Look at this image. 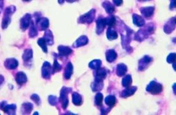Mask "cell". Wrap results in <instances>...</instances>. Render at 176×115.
I'll list each match as a JSON object with an SVG mask.
<instances>
[{
    "label": "cell",
    "instance_id": "603a6c76",
    "mask_svg": "<svg viewBox=\"0 0 176 115\" xmlns=\"http://www.w3.org/2000/svg\"><path fill=\"white\" fill-rule=\"evenodd\" d=\"M116 98L114 95H109L105 98V103L108 106L113 107L115 105Z\"/></svg>",
    "mask_w": 176,
    "mask_h": 115
},
{
    "label": "cell",
    "instance_id": "d6a6232c",
    "mask_svg": "<svg viewBox=\"0 0 176 115\" xmlns=\"http://www.w3.org/2000/svg\"><path fill=\"white\" fill-rule=\"evenodd\" d=\"M153 11L154 9L152 7H148V8L142 9V13L144 15H146V17H149L153 13Z\"/></svg>",
    "mask_w": 176,
    "mask_h": 115
},
{
    "label": "cell",
    "instance_id": "484cf974",
    "mask_svg": "<svg viewBox=\"0 0 176 115\" xmlns=\"http://www.w3.org/2000/svg\"><path fill=\"white\" fill-rule=\"evenodd\" d=\"M38 44L39 45V46L42 48V50H43V51L44 53H47L48 50H47V43L46 42L45 40L44 39V38H39L38 40Z\"/></svg>",
    "mask_w": 176,
    "mask_h": 115
},
{
    "label": "cell",
    "instance_id": "8d00e7d4",
    "mask_svg": "<svg viewBox=\"0 0 176 115\" xmlns=\"http://www.w3.org/2000/svg\"><path fill=\"white\" fill-rule=\"evenodd\" d=\"M31 99H33V101H35V103L37 105H39L40 104V99L39 97V96L37 94H33L31 96Z\"/></svg>",
    "mask_w": 176,
    "mask_h": 115
},
{
    "label": "cell",
    "instance_id": "74e56055",
    "mask_svg": "<svg viewBox=\"0 0 176 115\" xmlns=\"http://www.w3.org/2000/svg\"><path fill=\"white\" fill-rule=\"evenodd\" d=\"M105 3L107 4V5L103 4V6L105 7V8L106 9L108 13H112V12H113V10H114L113 7L112 6L109 2H105Z\"/></svg>",
    "mask_w": 176,
    "mask_h": 115
},
{
    "label": "cell",
    "instance_id": "2e32d148",
    "mask_svg": "<svg viewBox=\"0 0 176 115\" xmlns=\"http://www.w3.org/2000/svg\"><path fill=\"white\" fill-rule=\"evenodd\" d=\"M136 90V87H128V88L125 89L124 91H123L121 93V97H127L129 96L132 95L134 94V92Z\"/></svg>",
    "mask_w": 176,
    "mask_h": 115
},
{
    "label": "cell",
    "instance_id": "9c48e42d",
    "mask_svg": "<svg viewBox=\"0 0 176 115\" xmlns=\"http://www.w3.org/2000/svg\"><path fill=\"white\" fill-rule=\"evenodd\" d=\"M107 75L106 70L103 68H99L97 69L95 73V81H102V80L105 78Z\"/></svg>",
    "mask_w": 176,
    "mask_h": 115
},
{
    "label": "cell",
    "instance_id": "277c9868",
    "mask_svg": "<svg viewBox=\"0 0 176 115\" xmlns=\"http://www.w3.org/2000/svg\"><path fill=\"white\" fill-rule=\"evenodd\" d=\"M95 11L94 10H91L89 13L84 14L80 17L79 18V23H90L93 21V18H94Z\"/></svg>",
    "mask_w": 176,
    "mask_h": 115
},
{
    "label": "cell",
    "instance_id": "ac0fdd59",
    "mask_svg": "<svg viewBox=\"0 0 176 115\" xmlns=\"http://www.w3.org/2000/svg\"><path fill=\"white\" fill-rule=\"evenodd\" d=\"M33 109V105L30 103H23L21 106V111L23 114H29Z\"/></svg>",
    "mask_w": 176,
    "mask_h": 115
},
{
    "label": "cell",
    "instance_id": "4fadbf2b",
    "mask_svg": "<svg viewBox=\"0 0 176 115\" xmlns=\"http://www.w3.org/2000/svg\"><path fill=\"white\" fill-rule=\"evenodd\" d=\"M88 39L87 37L83 36H81L80 38H79L76 41V42L74 43L73 46L75 47H81V46L86 45V44L88 43Z\"/></svg>",
    "mask_w": 176,
    "mask_h": 115
},
{
    "label": "cell",
    "instance_id": "4dcf8cb0",
    "mask_svg": "<svg viewBox=\"0 0 176 115\" xmlns=\"http://www.w3.org/2000/svg\"><path fill=\"white\" fill-rule=\"evenodd\" d=\"M107 35L108 38L109 39V40H111L116 39V38H117V33H116L114 30H111V28H109V29L108 30Z\"/></svg>",
    "mask_w": 176,
    "mask_h": 115
},
{
    "label": "cell",
    "instance_id": "5bb4252c",
    "mask_svg": "<svg viewBox=\"0 0 176 115\" xmlns=\"http://www.w3.org/2000/svg\"><path fill=\"white\" fill-rule=\"evenodd\" d=\"M43 38L44 40H45L47 45L51 46L54 43L53 35H52V33L51 32L50 30H46L45 33H44V36Z\"/></svg>",
    "mask_w": 176,
    "mask_h": 115
},
{
    "label": "cell",
    "instance_id": "52a82bcc",
    "mask_svg": "<svg viewBox=\"0 0 176 115\" xmlns=\"http://www.w3.org/2000/svg\"><path fill=\"white\" fill-rule=\"evenodd\" d=\"M18 61L17 59L11 58V59H7V60L5 61L4 65L7 69H16L18 66Z\"/></svg>",
    "mask_w": 176,
    "mask_h": 115
},
{
    "label": "cell",
    "instance_id": "e0dca14e",
    "mask_svg": "<svg viewBox=\"0 0 176 115\" xmlns=\"http://www.w3.org/2000/svg\"><path fill=\"white\" fill-rule=\"evenodd\" d=\"M117 57V55L113 50H110L107 51L106 53V58L108 62H111L114 61Z\"/></svg>",
    "mask_w": 176,
    "mask_h": 115
},
{
    "label": "cell",
    "instance_id": "7402d4cb",
    "mask_svg": "<svg viewBox=\"0 0 176 115\" xmlns=\"http://www.w3.org/2000/svg\"><path fill=\"white\" fill-rule=\"evenodd\" d=\"M33 57V50L31 49H27L25 50L23 55V59L24 61H28Z\"/></svg>",
    "mask_w": 176,
    "mask_h": 115
},
{
    "label": "cell",
    "instance_id": "8fae6325",
    "mask_svg": "<svg viewBox=\"0 0 176 115\" xmlns=\"http://www.w3.org/2000/svg\"><path fill=\"white\" fill-rule=\"evenodd\" d=\"M48 26H49V21L47 18H40L37 21V27H38L40 30H46Z\"/></svg>",
    "mask_w": 176,
    "mask_h": 115
},
{
    "label": "cell",
    "instance_id": "1f68e13d",
    "mask_svg": "<svg viewBox=\"0 0 176 115\" xmlns=\"http://www.w3.org/2000/svg\"><path fill=\"white\" fill-rule=\"evenodd\" d=\"M61 69H62L61 65H60L58 62V61L55 59L54 64H53V66H52V74H54L56 72L60 71Z\"/></svg>",
    "mask_w": 176,
    "mask_h": 115
},
{
    "label": "cell",
    "instance_id": "60d3db41",
    "mask_svg": "<svg viewBox=\"0 0 176 115\" xmlns=\"http://www.w3.org/2000/svg\"><path fill=\"white\" fill-rule=\"evenodd\" d=\"M114 2L117 5H120L122 3V0H114Z\"/></svg>",
    "mask_w": 176,
    "mask_h": 115
},
{
    "label": "cell",
    "instance_id": "b9f144b4",
    "mask_svg": "<svg viewBox=\"0 0 176 115\" xmlns=\"http://www.w3.org/2000/svg\"><path fill=\"white\" fill-rule=\"evenodd\" d=\"M3 81H4V78H3V76L0 75V86H1V84L3 82Z\"/></svg>",
    "mask_w": 176,
    "mask_h": 115
},
{
    "label": "cell",
    "instance_id": "7a4b0ae2",
    "mask_svg": "<svg viewBox=\"0 0 176 115\" xmlns=\"http://www.w3.org/2000/svg\"><path fill=\"white\" fill-rule=\"evenodd\" d=\"M147 91L154 95L158 94L162 91V86L159 83L152 81L147 86Z\"/></svg>",
    "mask_w": 176,
    "mask_h": 115
},
{
    "label": "cell",
    "instance_id": "f35d334b",
    "mask_svg": "<svg viewBox=\"0 0 176 115\" xmlns=\"http://www.w3.org/2000/svg\"><path fill=\"white\" fill-rule=\"evenodd\" d=\"M3 4H4V2H3V0H0V13L2 11V9L3 7Z\"/></svg>",
    "mask_w": 176,
    "mask_h": 115
},
{
    "label": "cell",
    "instance_id": "e575fe53",
    "mask_svg": "<svg viewBox=\"0 0 176 115\" xmlns=\"http://www.w3.org/2000/svg\"><path fill=\"white\" fill-rule=\"evenodd\" d=\"M48 102L52 105H56L58 103V98L54 95H50L48 97Z\"/></svg>",
    "mask_w": 176,
    "mask_h": 115
},
{
    "label": "cell",
    "instance_id": "44dd1931",
    "mask_svg": "<svg viewBox=\"0 0 176 115\" xmlns=\"http://www.w3.org/2000/svg\"><path fill=\"white\" fill-rule=\"evenodd\" d=\"M105 20L99 19L97 21V34H100L103 30V28L105 25Z\"/></svg>",
    "mask_w": 176,
    "mask_h": 115
},
{
    "label": "cell",
    "instance_id": "ba28073f",
    "mask_svg": "<svg viewBox=\"0 0 176 115\" xmlns=\"http://www.w3.org/2000/svg\"><path fill=\"white\" fill-rule=\"evenodd\" d=\"M152 61V59L151 57H150L149 56L144 57L140 61L139 66H138V68H139V69L140 70H144L147 67L148 65Z\"/></svg>",
    "mask_w": 176,
    "mask_h": 115
},
{
    "label": "cell",
    "instance_id": "f1b7e54d",
    "mask_svg": "<svg viewBox=\"0 0 176 115\" xmlns=\"http://www.w3.org/2000/svg\"><path fill=\"white\" fill-rule=\"evenodd\" d=\"M102 65V61L100 60H94L89 64V66L92 69H98Z\"/></svg>",
    "mask_w": 176,
    "mask_h": 115
},
{
    "label": "cell",
    "instance_id": "d590c367",
    "mask_svg": "<svg viewBox=\"0 0 176 115\" xmlns=\"http://www.w3.org/2000/svg\"><path fill=\"white\" fill-rule=\"evenodd\" d=\"M167 61L170 63H173L176 61V53H171L167 58Z\"/></svg>",
    "mask_w": 176,
    "mask_h": 115
},
{
    "label": "cell",
    "instance_id": "8992f818",
    "mask_svg": "<svg viewBox=\"0 0 176 115\" xmlns=\"http://www.w3.org/2000/svg\"><path fill=\"white\" fill-rule=\"evenodd\" d=\"M0 108H1L5 113L9 114H14L15 111L16 110V105H7L6 102L3 101L1 105H0Z\"/></svg>",
    "mask_w": 176,
    "mask_h": 115
},
{
    "label": "cell",
    "instance_id": "9a60e30c",
    "mask_svg": "<svg viewBox=\"0 0 176 115\" xmlns=\"http://www.w3.org/2000/svg\"><path fill=\"white\" fill-rule=\"evenodd\" d=\"M72 73H73V66H72V64L70 62L68 64H67L65 70H64L65 78L67 80L70 79L71 76H72Z\"/></svg>",
    "mask_w": 176,
    "mask_h": 115
},
{
    "label": "cell",
    "instance_id": "3957f363",
    "mask_svg": "<svg viewBox=\"0 0 176 115\" xmlns=\"http://www.w3.org/2000/svg\"><path fill=\"white\" fill-rule=\"evenodd\" d=\"M52 74V66L48 62H44L42 67V76L45 79H49Z\"/></svg>",
    "mask_w": 176,
    "mask_h": 115
},
{
    "label": "cell",
    "instance_id": "5b68a950",
    "mask_svg": "<svg viewBox=\"0 0 176 115\" xmlns=\"http://www.w3.org/2000/svg\"><path fill=\"white\" fill-rule=\"evenodd\" d=\"M31 23V17L29 14H26L25 15L22 17V18L20 21V28H21L22 30H25L27 29L29 25Z\"/></svg>",
    "mask_w": 176,
    "mask_h": 115
},
{
    "label": "cell",
    "instance_id": "cb8c5ba5",
    "mask_svg": "<svg viewBox=\"0 0 176 115\" xmlns=\"http://www.w3.org/2000/svg\"><path fill=\"white\" fill-rule=\"evenodd\" d=\"M122 84L123 86L125 88L130 87L131 84H132V78H131L130 75L126 76L123 79Z\"/></svg>",
    "mask_w": 176,
    "mask_h": 115
},
{
    "label": "cell",
    "instance_id": "d6986e66",
    "mask_svg": "<svg viewBox=\"0 0 176 115\" xmlns=\"http://www.w3.org/2000/svg\"><path fill=\"white\" fill-rule=\"evenodd\" d=\"M72 102L75 105L80 106L82 103L81 96L76 92H74L72 94Z\"/></svg>",
    "mask_w": 176,
    "mask_h": 115
},
{
    "label": "cell",
    "instance_id": "7bdbcfd3",
    "mask_svg": "<svg viewBox=\"0 0 176 115\" xmlns=\"http://www.w3.org/2000/svg\"><path fill=\"white\" fill-rule=\"evenodd\" d=\"M173 90H174V94L176 95V84H175L173 86Z\"/></svg>",
    "mask_w": 176,
    "mask_h": 115
},
{
    "label": "cell",
    "instance_id": "836d02e7",
    "mask_svg": "<svg viewBox=\"0 0 176 115\" xmlns=\"http://www.w3.org/2000/svg\"><path fill=\"white\" fill-rule=\"evenodd\" d=\"M133 18H134V23H135L136 25H138V26L143 25L144 22H143V20H142V18L138 16V15H134L133 17Z\"/></svg>",
    "mask_w": 176,
    "mask_h": 115
},
{
    "label": "cell",
    "instance_id": "f546056e",
    "mask_svg": "<svg viewBox=\"0 0 176 115\" xmlns=\"http://www.w3.org/2000/svg\"><path fill=\"white\" fill-rule=\"evenodd\" d=\"M103 102V95L100 93L97 94L95 97V105L97 106H102Z\"/></svg>",
    "mask_w": 176,
    "mask_h": 115
},
{
    "label": "cell",
    "instance_id": "d4e9b609",
    "mask_svg": "<svg viewBox=\"0 0 176 115\" xmlns=\"http://www.w3.org/2000/svg\"><path fill=\"white\" fill-rule=\"evenodd\" d=\"M103 84L102 81H95L94 83H93L91 85V88L93 91H99L103 88Z\"/></svg>",
    "mask_w": 176,
    "mask_h": 115
},
{
    "label": "cell",
    "instance_id": "f6af8a7d",
    "mask_svg": "<svg viewBox=\"0 0 176 115\" xmlns=\"http://www.w3.org/2000/svg\"><path fill=\"white\" fill-rule=\"evenodd\" d=\"M23 1H25V2H29V1H31V0H23Z\"/></svg>",
    "mask_w": 176,
    "mask_h": 115
},
{
    "label": "cell",
    "instance_id": "4316f807",
    "mask_svg": "<svg viewBox=\"0 0 176 115\" xmlns=\"http://www.w3.org/2000/svg\"><path fill=\"white\" fill-rule=\"evenodd\" d=\"M10 23H11V17L6 15V14H4V17H3V21H2V28L3 29L7 28Z\"/></svg>",
    "mask_w": 176,
    "mask_h": 115
},
{
    "label": "cell",
    "instance_id": "83f0119b",
    "mask_svg": "<svg viewBox=\"0 0 176 115\" xmlns=\"http://www.w3.org/2000/svg\"><path fill=\"white\" fill-rule=\"evenodd\" d=\"M31 28H30L29 34L31 38H35V37H36L37 34H38V32H37V30L33 22H31Z\"/></svg>",
    "mask_w": 176,
    "mask_h": 115
},
{
    "label": "cell",
    "instance_id": "ee69618b",
    "mask_svg": "<svg viewBox=\"0 0 176 115\" xmlns=\"http://www.w3.org/2000/svg\"><path fill=\"white\" fill-rule=\"evenodd\" d=\"M173 68L174 69V70L176 71V62H174V64H173Z\"/></svg>",
    "mask_w": 176,
    "mask_h": 115
},
{
    "label": "cell",
    "instance_id": "bcb514c9",
    "mask_svg": "<svg viewBox=\"0 0 176 115\" xmlns=\"http://www.w3.org/2000/svg\"><path fill=\"white\" fill-rule=\"evenodd\" d=\"M175 22H176V21H175Z\"/></svg>",
    "mask_w": 176,
    "mask_h": 115
},
{
    "label": "cell",
    "instance_id": "7c38bea8",
    "mask_svg": "<svg viewBox=\"0 0 176 115\" xmlns=\"http://www.w3.org/2000/svg\"><path fill=\"white\" fill-rule=\"evenodd\" d=\"M58 50L59 54L62 55V56H68V55L72 53V50L70 47L67 46H60L58 47Z\"/></svg>",
    "mask_w": 176,
    "mask_h": 115
},
{
    "label": "cell",
    "instance_id": "6da1fadb",
    "mask_svg": "<svg viewBox=\"0 0 176 115\" xmlns=\"http://www.w3.org/2000/svg\"><path fill=\"white\" fill-rule=\"evenodd\" d=\"M71 90H72V89L71 88L63 87L60 91V101L62 103V108L64 109L68 105L69 101H68V94L71 91Z\"/></svg>",
    "mask_w": 176,
    "mask_h": 115
},
{
    "label": "cell",
    "instance_id": "ffe728a7",
    "mask_svg": "<svg viewBox=\"0 0 176 115\" xmlns=\"http://www.w3.org/2000/svg\"><path fill=\"white\" fill-rule=\"evenodd\" d=\"M127 70L126 66L124 64H119L117 65V74L119 76H122L125 75Z\"/></svg>",
    "mask_w": 176,
    "mask_h": 115
},
{
    "label": "cell",
    "instance_id": "ab89813d",
    "mask_svg": "<svg viewBox=\"0 0 176 115\" xmlns=\"http://www.w3.org/2000/svg\"><path fill=\"white\" fill-rule=\"evenodd\" d=\"M66 1L68 2H70V3H72L75 1H76V0H66ZM64 0H58V2L60 3H64Z\"/></svg>",
    "mask_w": 176,
    "mask_h": 115
},
{
    "label": "cell",
    "instance_id": "30bf717a",
    "mask_svg": "<svg viewBox=\"0 0 176 115\" xmlns=\"http://www.w3.org/2000/svg\"><path fill=\"white\" fill-rule=\"evenodd\" d=\"M17 83L19 85H23L27 82V77L23 72H19L16 76Z\"/></svg>",
    "mask_w": 176,
    "mask_h": 115
}]
</instances>
